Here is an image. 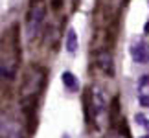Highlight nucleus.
<instances>
[{
    "mask_svg": "<svg viewBox=\"0 0 149 138\" xmlns=\"http://www.w3.org/2000/svg\"><path fill=\"white\" fill-rule=\"evenodd\" d=\"M44 85H46V70L42 66L33 65L30 70L26 72L24 81H22V100L28 98H37L39 92H42Z\"/></svg>",
    "mask_w": 149,
    "mask_h": 138,
    "instance_id": "1",
    "label": "nucleus"
},
{
    "mask_svg": "<svg viewBox=\"0 0 149 138\" xmlns=\"http://www.w3.org/2000/svg\"><path fill=\"white\" fill-rule=\"evenodd\" d=\"M44 17H46V6H44L42 0H35V2H31L30 11H28V19H26L28 39H33L35 35H39L41 26L44 22Z\"/></svg>",
    "mask_w": 149,
    "mask_h": 138,
    "instance_id": "2",
    "label": "nucleus"
},
{
    "mask_svg": "<svg viewBox=\"0 0 149 138\" xmlns=\"http://www.w3.org/2000/svg\"><path fill=\"white\" fill-rule=\"evenodd\" d=\"M20 103H22V112H24L28 122V135H33L37 127V98L20 100Z\"/></svg>",
    "mask_w": 149,
    "mask_h": 138,
    "instance_id": "3",
    "label": "nucleus"
},
{
    "mask_svg": "<svg viewBox=\"0 0 149 138\" xmlns=\"http://www.w3.org/2000/svg\"><path fill=\"white\" fill-rule=\"evenodd\" d=\"M105 107H107V103H105V98H103L101 90L98 87L92 89V94H90V111H92V118L96 120L100 114L105 112Z\"/></svg>",
    "mask_w": 149,
    "mask_h": 138,
    "instance_id": "4",
    "label": "nucleus"
},
{
    "mask_svg": "<svg viewBox=\"0 0 149 138\" xmlns=\"http://www.w3.org/2000/svg\"><path fill=\"white\" fill-rule=\"evenodd\" d=\"M96 63H98V66L109 77L114 76V61H112V54L109 50H100L98 54H96Z\"/></svg>",
    "mask_w": 149,
    "mask_h": 138,
    "instance_id": "5",
    "label": "nucleus"
},
{
    "mask_svg": "<svg viewBox=\"0 0 149 138\" xmlns=\"http://www.w3.org/2000/svg\"><path fill=\"white\" fill-rule=\"evenodd\" d=\"M131 55H133V61L138 63V65H147L149 63V48L144 41H136L131 46Z\"/></svg>",
    "mask_w": 149,
    "mask_h": 138,
    "instance_id": "6",
    "label": "nucleus"
},
{
    "mask_svg": "<svg viewBox=\"0 0 149 138\" xmlns=\"http://www.w3.org/2000/svg\"><path fill=\"white\" fill-rule=\"evenodd\" d=\"M65 48H66V52H68V54H76V50H77V35H76V31H74L72 28L66 31Z\"/></svg>",
    "mask_w": 149,
    "mask_h": 138,
    "instance_id": "7",
    "label": "nucleus"
},
{
    "mask_svg": "<svg viewBox=\"0 0 149 138\" xmlns=\"http://www.w3.org/2000/svg\"><path fill=\"white\" fill-rule=\"evenodd\" d=\"M61 79H63V85H65L66 89H70V90H76V87H77V81H76V76H74L72 72H63Z\"/></svg>",
    "mask_w": 149,
    "mask_h": 138,
    "instance_id": "8",
    "label": "nucleus"
},
{
    "mask_svg": "<svg viewBox=\"0 0 149 138\" xmlns=\"http://www.w3.org/2000/svg\"><path fill=\"white\" fill-rule=\"evenodd\" d=\"M138 101H140V105H142V107H149V96H147V94H140Z\"/></svg>",
    "mask_w": 149,
    "mask_h": 138,
    "instance_id": "9",
    "label": "nucleus"
},
{
    "mask_svg": "<svg viewBox=\"0 0 149 138\" xmlns=\"http://www.w3.org/2000/svg\"><path fill=\"white\" fill-rule=\"evenodd\" d=\"M134 122L138 123V125H146L147 123V118L144 116V114H136V116H134Z\"/></svg>",
    "mask_w": 149,
    "mask_h": 138,
    "instance_id": "10",
    "label": "nucleus"
},
{
    "mask_svg": "<svg viewBox=\"0 0 149 138\" xmlns=\"http://www.w3.org/2000/svg\"><path fill=\"white\" fill-rule=\"evenodd\" d=\"M61 6H63V0H52V9H59L61 8Z\"/></svg>",
    "mask_w": 149,
    "mask_h": 138,
    "instance_id": "11",
    "label": "nucleus"
},
{
    "mask_svg": "<svg viewBox=\"0 0 149 138\" xmlns=\"http://www.w3.org/2000/svg\"><path fill=\"white\" fill-rule=\"evenodd\" d=\"M146 85H149V76H142V79H140V87H146Z\"/></svg>",
    "mask_w": 149,
    "mask_h": 138,
    "instance_id": "12",
    "label": "nucleus"
},
{
    "mask_svg": "<svg viewBox=\"0 0 149 138\" xmlns=\"http://www.w3.org/2000/svg\"><path fill=\"white\" fill-rule=\"evenodd\" d=\"M144 127H146V129H147V135H149V120H147V123H146V125H144Z\"/></svg>",
    "mask_w": 149,
    "mask_h": 138,
    "instance_id": "13",
    "label": "nucleus"
}]
</instances>
